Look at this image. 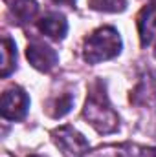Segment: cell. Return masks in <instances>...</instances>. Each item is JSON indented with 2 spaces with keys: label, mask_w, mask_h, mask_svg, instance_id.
<instances>
[{
  "label": "cell",
  "mask_w": 156,
  "mask_h": 157,
  "mask_svg": "<svg viewBox=\"0 0 156 157\" xmlns=\"http://www.w3.org/2000/svg\"><path fill=\"white\" fill-rule=\"evenodd\" d=\"M39 11V6L35 0H13L11 13L18 24H28Z\"/></svg>",
  "instance_id": "ba28073f"
},
{
  "label": "cell",
  "mask_w": 156,
  "mask_h": 157,
  "mask_svg": "<svg viewBox=\"0 0 156 157\" xmlns=\"http://www.w3.org/2000/svg\"><path fill=\"white\" fill-rule=\"evenodd\" d=\"M121 51V37L114 28L105 26L88 35L83 46V59L88 64H97L114 59Z\"/></svg>",
  "instance_id": "7a4b0ae2"
},
{
  "label": "cell",
  "mask_w": 156,
  "mask_h": 157,
  "mask_svg": "<svg viewBox=\"0 0 156 157\" xmlns=\"http://www.w3.org/2000/svg\"><path fill=\"white\" fill-rule=\"evenodd\" d=\"M83 117L99 133H112L117 128V113L112 110L101 82H96L90 88V93L83 110Z\"/></svg>",
  "instance_id": "6da1fadb"
},
{
  "label": "cell",
  "mask_w": 156,
  "mask_h": 157,
  "mask_svg": "<svg viewBox=\"0 0 156 157\" xmlns=\"http://www.w3.org/2000/svg\"><path fill=\"white\" fill-rule=\"evenodd\" d=\"M30 108V97L28 93L18 88L13 86L9 90H6L2 93V102H0V113L2 117L7 121H20L28 113Z\"/></svg>",
  "instance_id": "3957f363"
},
{
  "label": "cell",
  "mask_w": 156,
  "mask_h": 157,
  "mask_svg": "<svg viewBox=\"0 0 156 157\" xmlns=\"http://www.w3.org/2000/svg\"><path fill=\"white\" fill-rule=\"evenodd\" d=\"M53 141L57 148L66 157H83L88 152V141L72 126H63L53 132Z\"/></svg>",
  "instance_id": "277c9868"
},
{
  "label": "cell",
  "mask_w": 156,
  "mask_h": 157,
  "mask_svg": "<svg viewBox=\"0 0 156 157\" xmlns=\"http://www.w3.org/2000/svg\"><path fill=\"white\" fill-rule=\"evenodd\" d=\"M37 26H39L40 33H44L46 37H50V39H53V40L64 39V35H66V31H68V22H66L64 15L55 13V11L46 13V15L39 20Z\"/></svg>",
  "instance_id": "52a82bcc"
},
{
  "label": "cell",
  "mask_w": 156,
  "mask_h": 157,
  "mask_svg": "<svg viewBox=\"0 0 156 157\" xmlns=\"http://www.w3.org/2000/svg\"><path fill=\"white\" fill-rule=\"evenodd\" d=\"M72 104H74V95L72 93H61L59 97H55V99H51L48 102L46 110H48V113L51 117L59 119V117H63V115H66L72 110Z\"/></svg>",
  "instance_id": "30bf717a"
},
{
  "label": "cell",
  "mask_w": 156,
  "mask_h": 157,
  "mask_svg": "<svg viewBox=\"0 0 156 157\" xmlns=\"http://www.w3.org/2000/svg\"><path fill=\"white\" fill-rule=\"evenodd\" d=\"M57 2H72V0H57Z\"/></svg>",
  "instance_id": "4fadbf2b"
},
{
  "label": "cell",
  "mask_w": 156,
  "mask_h": 157,
  "mask_svg": "<svg viewBox=\"0 0 156 157\" xmlns=\"http://www.w3.org/2000/svg\"><path fill=\"white\" fill-rule=\"evenodd\" d=\"M136 157H156V148H138Z\"/></svg>",
  "instance_id": "7c38bea8"
},
{
  "label": "cell",
  "mask_w": 156,
  "mask_h": 157,
  "mask_svg": "<svg viewBox=\"0 0 156 157\" xmlns=\"http://www.w3.org/2000/svg\"><path fill=\"white\" fill-rule=\"evenodd\" d=\"M30 157H39V155H30Z\"/></svg>",
  "instance_id": "5bb4252c"
},
{
  "label": "cell",
  "mask_w": 156,
  "mask_h": 157,
  "mask_svg": "<svg viewBox=\"0 0 156 157\" xmlns=\"http://www.w3.org/2000/svg\"><path fill=\"white\" fill-rule=\"evenodd\" d=\"M138 31H140V40L142 46L147 48L156 42V2L145 6L138 13Z\"/></svg>",
  "instance_id": "8992f818"
},
{
  "label": "cell",
  "mask_w": 156,
  "mask_h": 157,
  "mask_svg": "<svg viewBox=\"0 0 156 157\" xmlns=\"http://www.w3.org/2000/svg\"><path fill=\"white\" fill-rule=\"evenodd\" d=\"M127 6V0H88V7L105 13H119Z\"/></svg>",
  "instance_id": "8fae6325"
},
{
  "label": "cell",
  "mask_w": 156,
  "mask_h": 157,
  "mask_svg": "<svg viewBox=\"0 0 156 157\" xmlns=\"http://www.w3.org/2000/svg\"><path fill=\"white\" fill-rule=\"evenodd\" d=\"M15 60H17V46L15 40L9 37L2 39V77H7L15 70Z\"/></svg>",
  "instance_id": "9c48e42d"
},
{
  "label": "cell",
  "mask_w": 156,
  "mask_h": 157,
  "mask_svg": "<svg viewBox=\"0 0 156 157\" xmlns=\"http://www.w3.org/2000/svg\"><path fill=\"white\" fill-rule=\"evenodd\" d=\"M26 57H28L30 64L35 70H39V71H50V70H53L55 64H57V60H59L55 49L50 48L42 40H33V42L28 44Z\"/></svg>",
  "instance_id": "5b68a950"
}]
</instances>
